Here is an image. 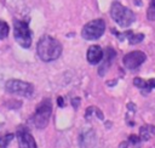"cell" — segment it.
<instances>
[{"instance_id":"obj_6","label":"cell","mask_w":155,"mask_h":148,"mask_svg":"<svg viewBox=\"0 0 155 148\" xmlns=\"http://www.w3.org/2000/svg\"><path fill=\"white\" fill-rule=\"evenodd\" d=\"M5 89L10 93H15L23 97H30L34 92V86L30 82L22 81L18 79H10L5 84Z\"/></svg>"},{"instance_id":"obj_23","label":"cell","mask_w":155,"mask_h":148,"mask_svg":"<svg viewBox=\"0 0 155 148\" xmlns=\"http://www.w3.org/2000/svg\"><path fill=\"white\" fill-rule=\"evenodd\" d=\"M0 126H1V124H0Z\"/></svg>"},{"instance_id":"obj_9","label":"cell","mask_w":155,"mask_h":148,"mask_svg":"<svg viewBox=\"0 0 155 148\" xmlns=\"http://www.w3.org/2000/svg\"><path fill=\"white\" fill-rule=\"evenodd\" d=\"M96 143V133L92 129H84L79 136V147L80 148H91Z\"/></svg>"},{"instance_id":"obj_18","label":"cell","mask_w":155,"mask_h":148,"mask_svg":"<svg viewBox=\"0 0 155 148\" xmlns=\"http://www.w3.org/2000/svg\"><path fill=\"white\" fill-rule=\"evenodd\" d=\"M128 141H130V143H131L134 148H139V146H140V137H138V136H136V135H131V136L128 137Z\"/></svg>"},{"instance_id":"obj_12","label":"cell","mask_w":155,"mask_h":148,"mask_svg":"<svg viewBox=\"0 0 155 148\" xmlns=\"http://www.w3.org/2000/svg\"><path fill=\"white\" fill-rule=\"evenodd\" d=\"M133 84H134L138 89H140L144 95H147L148 92H150V91L155 87V79L144 80V79H140V78H134Z\"/></svg>"},{"instance_id":"obj_10","label":"cell","mask_w":155,"mask_h":148,"mask_svg":"<svg viewBox=\"0 0 155 148\" xmlns=\"http://www.w3.org/2000/svg\"><path fill=\"white\" fill-rule=\"evenodd\" d=\"M116 56V52L113 47H107L105 49V52H103V58H102V64L99 66L98 68V74L99 75H104L107 73V70L109 69L113 59L115 58Z\"/></svg>"},{"instance_id":"obj_2","label":"cell","mask_w":155,"mask_h":148,"mask_svg":"<svg viewBox=\"0 0 155 148\" xmlns=\"http://www.w3.org/2000/svg\"><path fill=\"white\" fill-rule=\"evenodd\" d=\"M110 16L111 18L122 28H127L130 27L134 19H136V16L134 13L127 8L126 6L121 5L119 1H114L111 4V7H110Z\"/></svg>"},{"instance_id":"obj_16","label":"cell","mask_w":155,"mask_h":148,"mask_svg":"<svg viewBox=\"0 0 155 148\" xmlns=\"http://www.w3.org/2000/svg\"><path fill=\"white\" fill-rule=\"evenodd\" d=\"M147 17L149 21H155V0H150L148 11H147Z\"/></svg>"},{"instance_id":"obj_7","label":"cell","mask_w":155,"mask_h":148,"mask_svg":"<svg viewBox=\"0 0 155 148\" xmlns=\"http://www.w3.org/2000/svg\"><path fill=\"white\" fill-rule=\"evenodd\" d=\"M147 56L144 52L142 51H132V52H128L127 55H125L122 62H124V66L130 69V70H133V69H137L144 61H145Z\"/></svg>"},{"instance_id":"obj_17","label":"cell","mask_w":155,"mask_h":148,"mask_svg":"<svg viewBox=\"0 0 155 148\" xmlns=\"http://www.w3.org/2000/svg\"><path fill=\"white\" fill-rule=\"evenodd\" d=\"M8 24L4 21H0V40L5 39L8 35Z\"/></svg>"},{"instance_id":"obj_15","label":"cell","mask_w":155,"mask_h":148,"mask_svg":"<svg viewBox=\"0 0 155 148\" xmlns=\"http://www.w3.org/2000/svg\"><path fill=\"white\" fill-rule=\"evenodd\" d=\"M144 39V34L143 33H138V34H134L133 32L130 34L128 36V42L131 45H136V44H139L140 41H143Z\"/></svg>"},{"instance_id":"obj_13","label":"cell","mask_w":155,"mask_h":148,"mask_svg":"<svg viewBox=\"0 0 155 148\" xmlns=\"http://www.w3.org/2000/svg\"><path fill=\"white\" fill-rule=\"evenodd\" d=\"M154 135H155V126H153V125H143L139 129V137L143 141L150 140Z\"/></svg>"},{"instance_id":"obj_1","label":"cell","mask_w":155,"mask_h":148,"mask_svg":"<svg viewBox=\"0 0 155 148\" xmlns=\"http://www.w3.org/2000/svg\"><path fill=\"white\" fill-rule=\"evenodd\" d=\"M36 51H38V56L40 57L41 61L51 62V61L57 59L61 56L62 45L57 39H54L50 35H44L38 41Z\"/></svg>"},{"instance_id":"obj_22","label":"cell","mask_w":155,"mask_h":148,"mask_svg":"<svg viewBox=\"0 0 155 148\" xmlns=\"http://www.w3.org/2000/svg\"><path fill=\"white\" fill-rule=\"evenodd\" d=\"M134 4L139 6V5H142V1H139V0H134Z\"/></svg>"},{"instance_id":"obj_20","label":"cell","mask_w":155,"mask_h":148,"mask_svg":"<svg viewBox=\"0 0 155 148\" xmlns=\"http://www.w3.org/2000/svg\"><path fill=\"white\" fill-rule=\"evenodd\" d=\"M57 103H58L59 107H63V106H64V99H63L62 97H58V98H57Z\"/></svg>"},{"instance_id":"obj_4","label":"cell","mask_w":155,"mask_h":148,"mask_svg":"<svg viewBox=\"0 0 155 148\" xmlns=\"http://www.w3.org/2000/svg\"><path fill=\"white\" fill-rule=\"evenodd\" d=\"M13 36L16 41L24 49L31 45V30L29 29L28 22L21 19H13Z\"/></svg>"},{"instance_id":"obj_19","label":"cell","mask_w":155,"mask_h":148,"mask_svg":"<svg viewBox=\"0 0 155 148\" xmlns=\"http://www.w3.org/2000/svg\"><path fill=\"white\" fill-rule=\"evenodd\" d=\"M79 104H80V98H79V97H76V98H73V99H71V106H73L75 109H78V108H79Z\"/></svg>"},{"instance_id":"obj_21","label":"cell","mask_w":155,"mask_h":148,"mask_svg":"<svg viewBox=\"0 0 155 148\" xmlns=\"http://www.w3.org/2000/svg\"><path fill=\"white\" fill-rule=\"evenodd\" d=\"M119 148H128V142H126V141L121 142L120 146H119Z\"/></svg>"},{"instance_id":"obj_8","label":"cell","mask_w":155,"mask_h":148,"mask_svg":"<svg viewBox=\"0 0 155 148\" xmlns=\"http://www.w3.org/2000/svg\"><path fill=\"white\" fill-rule=\"evenodd\" d=\"M17 140L19 148H36L35 140L27 129H19L17 131Z\"/></svg>"},{"instance_id":"obj_11","label":"cell","mask_w":155,"mask_h":148,"mask_svg":"<svg viewBox=\"0 0 155 148\" xmlns=\"http://www.w3.org/2000/svg\"><path fill=\"white\" fill-rule=\"evenodd\" d=\"M103 58V50L98 45H92L87 50V61L91 64H98Z\"/></svg>"},{"instance_id":"obj_3","label":"cell","mask_w":155,"mask_h":148,"mask_svg":"<svg viewBox=\"0 0 155 148\" xmlns=\"http://www.w3.org/2000/svg\"><path fill=\"white\" fill-rule=\"evenodd\" d=\"M51 113H52V102L50 98H45L42 99L36 110L34 112L33 116H31V121L34 124L35 127L38 129H44L46 127V125L48 124V120L51 118Z\"/></svg>"},{"instance_id":"obj_14","label":"cell","mask_w":155,"mask_h":148,"mask_svg":"<svg viewBox=\"0 0 155 148\" xmlns=\"http://www.w3.org/2000/svg\"><path fill=\"white\" fill-rule=\"evenodd\" d=\"M15 135L13 133H5L0 136V148H7L8 143L13 140Z\"/></svg>"},{"instance_id":"obj_5","label":"cell","mask_w":155,"mask_h":148,"mask_svg":"<svg viewBox=\"0 0 155 148\" xmlns=\"http://www.w3.org/2000/svg\"><path fill=\"white\" fill-rule=\"evenodd\" d=\"M104 30H105V22L102 18H97L84 25L81 30V36L85 40H97L104 34Z\"/></svg>"}]
</instances>
